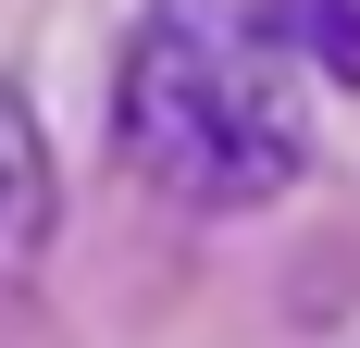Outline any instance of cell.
<instances>
[{"instance_id": "1", "label": "cell", "mask_w": 360, "mask_h": 348, "mask_svg": "<svg viewBox=\"0 0 360 348\" xmlns=\"http://www.w3.org/2000/svg\"><path fill=\"white\" fill-rule=\"evenodd\" d=\"M112 149L186 211H261L311 174V63L286 0H149L112 63Z\"/></svg>"}, {"instance_id": "2", "label": "cell", "mask_w": 360, "mask_h": 348, "mask_svg": "<svg viewBox=\"0 0 360 348\" xmlns=\"http://www.w3.org/2000/svg\"><path fill=\"white\" fill-rule=\"evenodd\" d=\"M50 224H63V174H50V125H37V100L0 75V299L37 274V249H50Z\"/></svg>"}, {"instance_id": "3", "label": "cell", "mask_w": 360, "mask_h": 348, "mask_svg": "<svg viewBox=\"0 0 360 348\" xmlns=\"http://www.w3.org/2000/svg\"><path fill=\"white\" fill-rule=\"evenodd\" d=\"M286 25H298V63L323 87H360V0H286Z\"/></svg>"}]
</instances>
